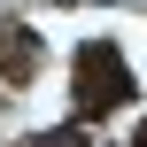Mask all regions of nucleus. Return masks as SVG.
<instances>
[{"label": "nucleus", "mask_w": 147, "mask_h": 147, "mask_svg": "<svg viewBox=\"0 0 147 147\" xmlns=\"http://www.w3.org/2000/svg\"><path fill=\"white\" fill-rule=\"evenodd\" d=\"M23 147H85L78 132H47V140H23Z\"/></svg>", "instance_id": "7ed1b4c3"}, {"label": "nucleus", "mask_w": 147, "mask_h": 147, "mask_svg": "<svg viewBox=\"0 0 147 147\" xmlns=\"http://www.w3.org/2000/svg\"><path fill=\"white\" fill-rule=\"evenodd\" d=\"M124 101H132V70H124V54H116L109 39L78 47V109H85V116H109V109H124Z\"/></svg>", "instance_id": "f257e3e1"}, {"label": "nucleus", "mask_w": 147, "mask_h": 147, "mask_svg": "<svg viewBox=\"0 0 147 147\" xmlns=\"http://www.w3.org/2000/svg\"><path fill=\"white\" fill-rule=\"evenodd\" d=\"M0 70H8V78H31V70H39V39H31L23 23H0Z\"/></svg>", "instance_id": "f03ea898"}, {"label": "nucleus", "mask_w": 147, "mask_h": 147, "mask_svg": "<svg viewBox=\"0 0 147 147\" xmlns=\"http://www.w3.org/2000/svg\"><path fill=\"white\" fill-rule=\"evenodd\" d=\"M132 147H147V132H140V140H132Z\"/></svg>", "instance_id": "20e7f679"}]
</instances>
